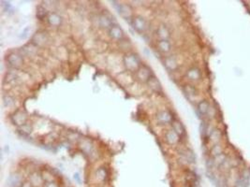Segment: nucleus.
I'll use <instances>...</instances> for the list:
<instances>
[{"label": "nucleus", "mask_w": 250, "mask_h": 187, "mask_svg": "<svg viewBox=\"0 0 250 187\" xmlns=\"http://www.w3.org/2000/svg\"><path fill=\"white\" fill-rule=\"evenodd\" d=\"M124 65L126 66V68L128 71H131V72H134V71L137 72V71L140 69V67L142 66L140 58L135 53H128L125 55Z\"/></svg>", "instance_id": "f257e3e1"}, {"label": "nucleus", "mask_w": 250, "mask_h": 187, "mask_svg": "<svg viewBox=\"0 0 250 187\" xmlns=\"http://www.w3.org/2000/svg\"><path fill=\"white\" fill-rule=\"evenodd\" d=\"M113 7L115 8V10H117V12L120 14L124 19H126L128 21V19H131L132 16V10L130 6L126 5V4H123V3H119L116 1H112Z\"/></svg>", "instance_id": "f03ea898"}, {"label": "nucleus", "mask_w": 250, "mask_h": 187, "mask_svg": "<svg viewBox=\"0 0 250 187\" xmlns=\"http://www.w3.org/2000/svg\"><path fill=\"white\" fill-rule=\"evenodd\" d=\"M131 25L138 33H144L147 29V23L146 20L141 16H135L131 21Z\"/></svg>", "instance_id": "7ed1b4c3"}, {"label": "nucleus", "mask_w": 250, "mask_h": 187, "mask_svg": "<svg viewBox=\"0 0 250 187\" xmlns=\"http://www.w3.org/2000/svg\"><path fill=\"white\" fill-rule=\"evenodd\" d=\"M136 75H137V78H138L139 81H141L142 82H147L150 79V78L154 76L151 68L145 65H142L140 67V69L136 72Z\"/></svg>", "instance_id": "20e7f679"}, {"label": "nucleus", "mask_w": 250, "mask_h": 187, "mask_svg": "<svg viewBox=\"0 0 250 187\" xmlns=\"http://www.w3.org/2000/svg\"><path fill=\"white\" fill-rule=\"evenodd\" d=\"M11 121H12V123L15 125H17L18 127H20V126H22V125L26 124L27 116H26V114L23 112V111L18 110V111H16V112H14L12 115H11Z\"/></svg>", "instance_id": "39448f33"}, {"label": "nucleus", "mask_w": 250, "mask_h": 187, "mask_svg": "<svg viewBox=\"0 0 250 187\" xmlns=\"http://www.w3.org/2000/svg\"><path fill=\"white\" fill-rule=\"evenodd\" d=\"M7 62L9 63V65L11 66L12 67H16V68H18V67L22 66L23 64V60L21 55H19L17 53H10L9 55L7 56L6 58Z\"/></svg>", "instance_id": "423d86ee"}, {"label": "nucleus", "mask_w": 250, "mask_h": 187, "mask_svg": "<svg viewBox=\"0 0 250 187\" xmlns=\"http://www.w3.org/2000/svg\"><path fill=\"white\" fill-rule=\"evenodd\" d=\"M157 121L161 125H166V124H172L173 121L172 115L170 114L168 110H161L158 111L157 114Z\"/></svg>", "instance_id": "0eeeda50"}, {"label": "nucleus", "mask_w": 250, "mask_h": 187, "mask_svg": "<svg viewBox=\"0 0 250 187\" xmlns=\"http://www.w3.org/2000/svg\"><path fill=\"white\" fill-rule=\"evenodd\" d=\"M109 35L112 38L120 41L123 39V38H124V31H123V29L119 25H113L109 29Z\"/></svg>", "instance_id": "6e6552de"}, {"label": "nucleus", "mask_w": 250, "mask_h": 187, "mask_svg": "<svg viewBox=\"0 0 250 187\" xmlns=\"http://www.w3.org/2000/svg\"><path fill=\"white\" fill-rule=\"evenodd\" d=\"M47 41H48V37H47V35L45 33H43V32H38V33H36L33 38H32V43L33 44H35L36 46H44Z\"/></svg>", "instance_id": "1a4fd4ad"}, {"label": "nucleus", "mask_w": 250, "mask_h": 187, "mask_svg": "<svg viewBox=\"0 0 250 187\" xmlns=\"http://www.w3.org/2000/svg\"><path fill=\"white\" fill-rule=\"evenodd\" d=\"M157 35L159 38V40H169L170 37V32L166 25L161 23L157 29Z\"/></svg>", "instance_id": "9d476101"}, {"label": "nucleus", "mask_w": 250, "mask_h": 187, "mask_svg": "<svg viewBox=\"0 0 250 187\" xmlns=\"http://www.w3.org/2000/svg\"><path fill=\"white\" fill-rule=\"evenodd\" d=\"M29 182H31V184H32L33 187H43L45 184V182L43 180L42 175L38 174L37 172L31 174V176L29 177Z\"/></svg>", "instance_id": "9b49d317"}, {"label": "nucleus", "mask_w": 250, "mask_h": 187, "mask_svg": "<svg viewBox=\"0 0 250 187\" xmlns=\"http://www.w3.org/2000/svg\"><path fill=\"white\" fill-rule=\"evenodd\" d=\"M100 25L103 28L110 29L113 25V18H112L109 14H101L100 16Z\"/></svg>", "instance_id": "f8f14e48"}, {"label": "nucleus", "mask_w": 250, "mask_h": 187, "mask_svg": "<svg viewBox=\"0 0 250 187\" xmlns=\"http://www.w3.org/2000/svg\"><path fill=\"white\" fill-rule=\"evenodd\" d=\"M165 140H166L167 142L169 143V144L174 145V144H176L178 141H179L180 137H179V135L175 132V131H174L173 129H172V130H168L166 132Z\"/></svg>", "instance_id": "ddd939ff"}, {"label": "nucleus", "mask_w": 250, "mask_h": 187, "mask_svg": "<svg viewBox=\"0 0 250 187\" xmlns=\"http://www.w3.org/2000/svg\"><path fill=\"white\" fill-rule=\"evenodd\" d=\"M164 66H166V68L170 70V71H173L175 70L178 67V63L177 60L174 55H170V56H167L164 59Z\"/></svg>", "instance_id": "4468645a"}, {"label": "nucleus", "mask_w": 250, "mask_h": 187, "mask_svg": "<svg viewBox=\"0 0 250 187\" xmlns=\"http://www.w3.org/2000/svg\"><path fill=\"white\" fill-rule=\"evenodd\" d=\"M147 83H148L149 87L154 91V92L159 93V92H161V91H162V86H161L160 82L158 81V79L155 76L151 77L150 79L147 82Z\"/></svg>", "instance_id": "2eb2a0df"}, {"label": "nucleus", "mask_w": 250, "mask_h": 187, "mask_svg": "<svg viewBox=\"0 0 250 187\" xmlns=\"http://www.w3.org/2000/svg\"><path fill=\"white\" fill-rule=\"evenodd\" d=\"M23 182H21V177L17 173L11 174L8 179V185L10 187H20Z\"/></svg>", "instance_id": "dca6fc26"}, {"label": "nucleus", "mask_w": 250, "mask_h": 187, "mask_svg": "<svg viewBox=\"0 0 250 187\" xmlns=\"http://www.w3.org/2000/svg\"><path fill=\"white\" fill-rule=\"evenodd\" d=\"M48 23L52 26H59L62 23V18L57 13H50L48 16Z\"/></svg>", "instance_id": "f3484780"}, {"label": "nucleus", "mask_w": 250, "mask_h": 187, "mask_svg": "<svg viewBox=\"0 0 250 187\" xmlns=\"http://www.w3.org/2000/svg\"><path fill=\"white\" fill-rule=\"evenodd\" d=\"M186 76L190 79V81H199L201 77V71L197 67H192L190 68L188 72H186Z\"/></svg>", "instance_id": "a211bd4d"}, {"label": "nucleus", "mask_w": 250, "mask_h": 187, "mask_svg": "<svg viewBox=\"0 0 250 187\" xmlns=\"http://www.w3.org/2000/svg\"><path fill=\"white\" fill-rule=\"evenodd\" d=\"M157 47L161 53H168L172 50V44L169 40H159L157 42Z\"/></svg>", "instance_id": "6ab92c4d"}, {"label": "nucleus", "mask_w": 250, "mask_h": 187, "mask_svg": "<svg viewBox=\"0 0 250 187\" xmlns=\"http://www.w3.org/2000/svg\"><path fill=\"white\" fill-rule=\"evenodd\" d=\"M179 153H180L181 155L183 156L188 162H189V163H194V162H195L196 157H195L194 153H193L190 150H188V149H183V150L179 151Z\"/></svg>", "instance_id": "aec40b11"}, {"label": "nucleus", "mask_w": 250, "mask_h": 187, "mask_svg": "<svg viewBox=\"0 0 250 187\" xmlns=\"http://www.w3.org/2000/svg\"><path fill=\"white\" fill-rule=\"evenodd\" d=\"M172 129L179 135V137L185 135V128L183 125L181 124V122H179L178 120H173L172 123Z\"/></svg>", "instance_id": "412c9836"}, {"label": "nucleus", "mask_w": 250, "mask_h": 187, "mask_svg": "<svg viewBox=\"0 0 250 187\" xmlns=\"http://www.w3.org/2000/svg\"><path fill=\"white\" fill-rule=\"evenodd\" d=\"M209 109H210V105L206 100H202L198 104V111H199L201 115L207 114L208 111H209Z\"/></svg>", "instance_id": "4be33fe9"}, {"label": "nucleus", "mask_w": 250, "mask_h": 187, "mask_svg": "<svg viewBox=\"0 0 250 187\" xmlns=\"http://www.w3.org/2000/svg\"><path fill=\"white\" fill-rule=\"evenodd\" d=\"M109 173L105 168H100L97 170V178L101 182H105L108 179Z\"/></svg>", "instance_id": "5701e85b"}, {"label": "nucleus", "mask_w": 250, "mask_h": 187, "mask_svg": "<svg viewBox=\"0 0 250 187\" xmlns=\"http://www.w3.org/2000/svg\"><path fill=\"white\" fill-rule=\"evenodd\" d=\"M47 15H48V12H47V10L42 6H38L37 8V17H38V19L44 20L47 17Z\"/></svg>", "instance_id": "b1692460"}, {"label": "nucleus", "mask_w": 250, "mask_h": 187, "mask_svg": "<svg viewBox=\"0 0 250 187\" xmlns=\"http://www.w3.org/2000/svg\"><path fill=\"white\" fill-rule=\"evenodd\" d=\"M18 130H19L20 133L23 135V136H27V135L31 134V132H32V127H31L29 125L25 124V125L18 127Z\"/></svg>", "instance_id": "393cba45"}, {"label": "nucleus", "mask_w": 250, "mask_h": 187, "mask_svg": "<svg viewBox=\"0 0 250 187\" xmlns=\"http://www.w3.org/2000/svg\"><path fill=\"white\" fill-rule=\"evenodd\" d=\"M184 92L188 95H189V97H194V95H196V93H197L195 87L189 84H186L184 86Z\"/></svg>", "instance_id": "a878e982"}, {"label": "nucleus", "mask_w": 250, "mask_h": 187, "mask_svg": "<svg viewBox=\"0 0 250 187\" xmlns=\"http://www.w3.org/2000/svg\"><path fill=\"white\" fill-rule=\"evenodd\" d=\"M41 175H42V178H43V180H44L45 182H54V175L52 173H50V172H48V171L43 172Z\"/></svg>", "instance_id": "bb28decb"}, {"label": "nucleus", "mask_w": 250, "mask_h": 187, "mask_svg": "<svg viewBox=\"0 0 250 187\" xmlns=\"http://www.w3.org/2000/svg\"><path fill=\"white\" fill-rule=\"evenodd\" d=\"M29 33H30V27L27 26V27H25V28L23 30L21 35H20V38H21V39H25V38H27V37L29 36Z\"/></svg>", "instance_id": "cd10ccee"}, {"label": "nucleus", "mask_w": 250, "mask_h": 187, "mask_svg": "<svg viewBox=\"0 0 250 187\" xmlns=\"http://www.w3.org/2000/svg\"><path fill=\"white\" fill-rule=\"evenodd\" d=\"M3 100H4V104H5V106H8V107L11 106L14 103L13 99L11 98L10 97H5Z\"/></svg>", "instance_id": "c85d7f7f"}, {"label": "nucleus", "mask_w": 250, "mask_h": 187, "mask_svg": "<svg viewBox=\"0 0 250 187\" xmlns=\"http://www.w3.org/2000/svg\"><path fill=\"white\" fill-rule=\"evenodd\" d=\"M43 187H59V185L56 182L54 181V182H45V184Z\"/></svg>", "instance_id": "c756f323"}, {"label": "nucleus", "mask_w": 250, "mask_h": 187, "mask_svg": "<svg viewBox=\"0 0 250 187\" xmlns=\"http://www.w3.org/2000/svg\"><path fill=\"white\" fill-rule=\"evenodd\" d=\"M2 6H3V8L4 9H5V10L6 11H10V10H11V6H10V2H6V1H2Z\"/></svg>", "instance_id": "7c9ffc66"}, {"label": "nucleus", "mask_w": 250, "mask_h": 187, "mask_svg": "<svg viewBox=\"0 0 250 187\" xmlns=\"http://www.w3.org/2000/svg\"><path fill=\"white\" fill-rule=\"evenodd\" d=\"M20 187H33V186L31 184L30 182H23Z\"/></svg>", "instance_id": "2f4dec72"}, {"label": "nucleus", "mask_w": 250, "mask_h": 187, "mask_svg": "<svg viewBox=\"0 0 250 187\" xmlns=\"http://www.w3.org/2000/svg\"><path fill=\"white\" fill-rule=\"evenodd\" d=\"M74 179H75V180H76L78 182H81L80 176H79V174H78V173H75V174H74Z\"/></svg>", "instance_id": "473e14b6"}]
</instances>
